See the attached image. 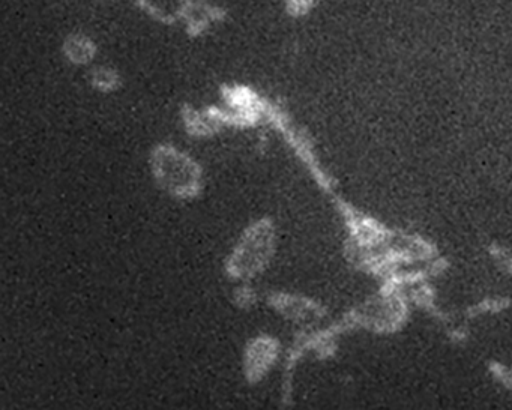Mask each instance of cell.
Listing matches in <instances>:
<instances>
[{
	"instance_id": "4",
	"label": "cell",
	"mask_w": 512,
	"mask_h": 410,
	"mask_svg": "<svg viewBox=\"0 0 512 410\" xmlns=\"http://www.w3.org/2000/svg\"><path fill=\"white\" fill-rule=\"evenodd\" d=\"M268 302L281 316L295 323H305L308 320H314V317L317 316L316 305L299 298V296L272 293Z\"/></svg>"
},
{
	"instance_id": "6",
	"label": "cell",
	"mask_w": 512,
	"mask_h": 410,
	"mask_svg": "<svg viewBox=\"0 0 512 410\" xmlns=\"http://www.w3.org/2000/svg\"><path fill=\"white\" fill-rule=\"evenodd\" d=\"M235 302L239 308H250L256 302V293L250 287H238L235 292Z\"/></svg>"
},
{
	"instance_id": "2",
	"label": "cell",
	"mask_w": 512,
	"mask_h": 410,
	"mask_svg": "<svg viewBox=\"0 0 512 410\" xmlns=\"http://www.w3.org/2000/svg\"><path fill=\"white\" fill-rule=\"evenodd\" d=\"M152 172L161 190L176 199H194L203 187L199 164L172 146H158L152 154Z\"/></svg>"
},
{
	"instance_id": "5",
	"label": "cell",
	"mask_w": 512,
	"mask_h": 410,
	"mask_svg": "<svg viewBox=\"0 0 512 410\" xmlns=\"http://www.w3.org/2000/svg\"><path fill=\"white\" fill-rule=\"evenodd\" d=\"M118 83V77L110 71H95L94 73V85L97 88L103 89V91H110L115 88Z\"/></svg>"
},
{
	"instance_id": "1",
	"label": "cell",
	"mask_w": 512,
	"mask_h": 410,
	"mask_svg": "<svg viewBox=\"0 0 512 410\" xmlns=\"http://www.w3.org/2000/svg\"><path fill=\"white\" fill-rule=\"evenodd\" d=\"M277 248L274 221L265 217L248 226L226 262V272L233 280H251L268 268Z\"/></svg>"
},
{
	"instance_id": "3",
	"label": "cell",
	"mask_w": 512,
	"mask_h": 410,
	"mask_svg": "<svg viewBox=\"0 0 512 410\" xmlns=\"http://www.w3.org/2000/svg\"><path fill=\"white\" fill-rule=\"evenodd\" d=\"M280 343L271 335H259L245 347L244 373L248 382L257 383L277 361Z\"/></svg>"
}]
</instances>
